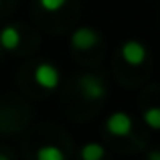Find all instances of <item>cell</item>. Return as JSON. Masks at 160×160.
<instances>
[{"label": "cell", "instance_id": "obj_1", "mask_svg": "<svg viewBox=\"0 0 160 160\" xmlns=\"http://www.w3.org/2000/svg\"><path fill=\"white\" fill-rule=\"evenodd\" d=\"M106 128L112 136H118V138H124L132 132V118L124 112H116L108 118L106 122Z\"/></svg>", "mask_w": 160, "mask_h": 160}, {"label": "cell", "instance_id": "obj_2", "mask_svg": "<svg viewBox=\"0 0 160 160\" xmlns=\"http://www.w3.org/2000/svg\"><path fill=\"white\" fill-rule=\"evenodd\" d=\"M35 81L43 89H55L59 85V71L51 63H41L35 69Z\"/></svg>", "mask_w": 160, "mask_h": 160}, {"label": "cell", "instance_id": "obj_3", "mask_svg": "<svg viewBox=\"0 0 160 160\" xmlns=\"http://www.w3.org/2000/svg\"><path fill=\"white\" fill-rule=\"evenodd\" d=\"M122 57H124L126 63L138 67V65H142L144 59H146V47L142 43H138V41H126V43L122 45Z\"/></svg>", "mask_w": 160, "mask_h": 160}, {"label": "cell", "instance_id": "obj_4", "mask_svg": "<svg viewBox=\"0 0 160 160\" xmlns=\"http://www.w3.org/2000/svg\"><path fill=\"white\" fill-rule=\"evenodd\" d=\"M79 85H81V91L87 99H103V95H106V85H103V81L99 77L83 75Z\"/></svg>", "mask_w": 160, "mask_h": 160}, {"label": "cell", "instance_id": "obj_5", "mask_svg": "<svg viewBox=\"0 0 160 160\" xmlns=\"http://www.w3.org/2000/svg\"><path fill=\"white\" fill-rule=\"evenodd\" d=\"M98 41H99L98 32H95L93 28H89V27L77 28V31L73 32V37H71L73 47L79 49V51H89L91 47H95V43H98Z\"/></svg>", "mask_w": 160, "mask_h": 160}, {"label": "cell", "instance_id": "obj_6", "mask_svg": "<svg viewBox=\"0 0 160 160\" xmlns=\"http://www.w3.org/2000/svg\"><path fill=\"white\" fill-rule=\"evenodd\" d=\"M20 45V32L16 27H4L0 32V47L6 51H14Z\"/></svg>", "mask_w": 160, "mask_h": 160}, {"label": "cell", "instance_id": "obj_7", "mask_svg": "<svg viewBox=\"0 0 160 160\" xmlns=\"http://www.w3.org/2000/svg\"><path fill=\"white\" fill-rule=\"evenodd\" d=\"M103 154H106V150L99 144H93V142H91V144H85L81 148V158L83 160H102Z\"/></svg>", "mask_w": 160, "mask_h": 160}, {"label": "cell", "instance_id": "obj_8", "mask_svg": "<svg viewBox=\"0 0 160 160\" xmlns=\"http://www.w3.org/2000/svg\"><path fill=\"white\" fill-rule=\"evenodd\" d=\"M37 158L39 160H65V154L57 146H43L37 152Z\"/></svg>", "mask_w": 160, "mask_h": 160}, {"label": "cell", "instance_id": "obj_9", "mask_svg": "<svg viewBox=\"0 0 160 160\" xmlns=\"http://www.w3.org/2000/svg\"><path fill=\"white\" fill-rule=\"evenodd\" d=\"M144 122L152 130H158L160 128V109L158 108H148L144 112Z\"/></svg>", "mask_w": 160, "mask_h": 160}, {"label": "cell", "instance_id": "obj_10", "mask_svg": "<svg viewBox=\"0 0 160 160\" xmlns=\"http://www.w3.org/2000/svg\"><path fill=\"white\" fill-rule=\"evenodd\" d=\"M41 2V6L45 8V10H51V12H55V10H59V8H63L65 6V2L67 0H39Z\"/></svg>", "mask_w": 160, "mask_h": 160}]
</instances>
